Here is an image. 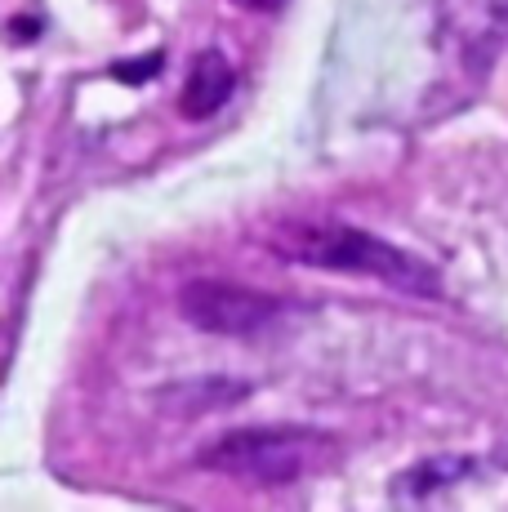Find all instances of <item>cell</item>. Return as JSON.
I'll list each match as a JSON object with an SVG mask.
<instances>
[{
    "mask_svg": "<svg viewBox=\"0 0 508 512\" xmlns=\"http://www.w3.org/2000/svg\"><path fill=\"white\" fill-rule=\"evenodd\" d=\"M268 245L277 254L308 268H326V272H353V277L384 281L393 290L406 294H428L437 299L442 294V277L428 259L402 250V245L384 241V236L366 232V228H348V223H281L268 236Z\"/></svg>",
    "mask_w": 508,
    "mask_h": 512,
    "instance_id": "1",
    "label": "cell"
},
{
    "mask_svg": "<svg viewBox=\"0 0 508 512\" xmlns=\"http://www.w3.org/2000/svg\"><path fill=\"white\" fill-rule=\"evenodd\" d=\"M330 437L312 428H237L197 455L201 468L223 477L250 481V486H295L326 455Z\"/></svg>",
    "mask_w": 508,
    "mask_h": 512,
    "instance_id": "2",
    "label": "cell"
},
{
    "mask_svg": "<svg viewBox=\"0 0 508 512\" xmlns=\"http://www.w3.org/2000/svg\"><path fill=\"white\" fill-rule=\"evenodd\" d=\"M179 312L205 334H228V339H250L263 334L272 321L286 312L277 294L246 290V285L228 281H192L179 294Z\"/></svg>",
    "mask_w": 508,
    "mask_h": 512,
    "instance_id": "3",
    "label": "cell"
},
{
    "mask_svg": "<svg viewBox=\"0 0 508 512\" xmlns=\"http://www.w3.org/2000/svg\"><path fill=\"white\" fill-rule=\"evenodd\" d=\"M237 90V72L232 63L223 58V49H201L188 67V81H183V94H179V112L188 121H205L214 116L223 103Z\"/></svg>",
    "mask_w": 508,
    "mask_h": 512,
    "instance_id": "4",
    "label": "cell"
},
{
    "mask_svg": "<svg viewBox=\"0 0 508 512\" xmlns=\"http://www.w3.org/2000/svg\"><path fill=\"white\" fill-rule=\"evenodd\" d=\"M468 472H473V459H433V464H419L397 477L393 495L397 499H424V495H437V490L455 486V481H464Z\"/></svg>",
    "mask_w": 508,
    "mask_h": 512,
    "instance_id": "5",
    "label": "cell"
},
{
    "mask_svg": "<svg viewBox=\"0 0 508 512\" xmlns=\"http://www.w3.org/2000/svg\"><path fill=\"white\" fill-rule=\"evenodd\" d=\"M232 5H241V9H254V14H277L286 0H232Z\"/></svg>",
    "mask_w": 508,
    "mask_h": 512,
    "instance_id": "6",
    "label": "cell"
},
{
    "mask_svg": "<svg viewBox=\"0 0 508 512\" xmlns=\"http://www.w3.org/2000/svg\"><path fill=\"white\" fill-rule=\"evenodd\" d=\"M504 468H508V455H504Z\"/></svg>",
    "mask_w": 508,
    "mask_h": 512,
    "instance_id": "7",
    "label": "cell"
}]
</instances>
